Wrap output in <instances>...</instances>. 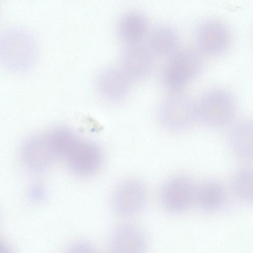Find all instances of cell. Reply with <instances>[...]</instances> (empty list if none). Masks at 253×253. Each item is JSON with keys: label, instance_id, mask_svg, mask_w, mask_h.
<instances>
[{"label": "cell", "instance_id": "5b68a950", "mask_svg": "<svg viewBox=\"0 0 253 253\" xmlns=\"http://www.w3.org/2000/svg\"><path fill=\"white\" fill-rule=\"evenodd\" d=\"M103 159L102 151L97 144L79 139L64 160L73 174L87 177L98 171Z\"/></svg>", "mask_w": 253, "mask_h": 253}, {"label": "cell", "instance_id": "30bf717a", "mask_svg": "<svg viewBox=\"0 0 253 253\" xmlns=\"http://www.w3.org/2000/svg\"><path fill=\"white\" fill-rule=\"evenodd\" d=\"M153 54L149 47L139 43L128 45L122 54V69L130 78H143L153 67Z\"/></svg>", "mask_w": 253, "mask_h": 253}, {"label": "cell", "instance_id": "d6986e66", "mask_svg": "<svg viewBox=\"0 0 253 253\" xmlns=\"http://www.w3.org/2000/svg\"><path fill=\"white\" fill-rule=\"evenodd\" d=\"M66 253H96L94 247L85 241H79L73 244Z\"/></svg>", "mask_w": 253, "mask_h": 253}, {"label": "cell", "instance_id": "9a60e30c", "mask_svg": "<svg viewBox=\"0 0 253 253\" xmlns=\"http://www.w3.org/2000/svg\"><path fill=\"white\" fill-rule=\"evenodd\" d=\"M148 30V22L145 16L137 11H131L121 18L118 32L121 39L128 45L139 43Z\"/></svg>", "mask_w": 253, "mask_h": 253}, {"label": "cell", "instance_id": "8fae6325", "mask_svg": "<svg viewBox=\"0 0 253 253\" xmlns=\"http://www.w3.org/2000/svg\"><path fill=\"white\" fill-rule=\"evenodd\" d=\"M97 87L100 94L111 101L125 98L130 87V77L122 69L108 67L99 74Z\"/></svg>", "mask_w": 253, "mask_h": 253}, {"label": "cell", "instance_id": "ac0fdd59", "mask_svg": "<svg viewBox=\"0 0 253 253\" xmlns=\"http://www.w3.org/2000/svg\"><path fill=\"white\" fill-rule=\"evenodd\" d=\"M232 188L239 198L253 202V169L245 168L238 171L233 178Z\"/></svg>", "mask_w": 253, "mask_h": 253}, {"label": "cell", "instance_id": "7a4b0ae2", "mask_svg": "<svg viewBox=\"0 0 253 253\" xmlns=\"http://www.w3.org/2000/svg\"><path fill=\"white\" fill-rule=\"evenodd\" d=\"M204 59L199 50L192 48L177 51L166 65L162 75V83L167 90L178 92L202 71Z\"/></svg>", "mask_w": 253, "mask_h": 253}, {"label": "cell", "instance_id": "ffe728a7", "mask_svg": "<svg viewBox=\"0 0 253 253\" xmlns=\"http://www.w3.org/2000/svg\"><path fill=\"white\" fill-rule=\"evenodd\" d=\"M29 197L34 202L42 201L46 196V191L43 187L39 185L32 186L29 191Z\"/></svg>", "mask_w": 253, "mask_h": 253}, {"label": "cell", "instance_id": "8992f818", "mask_svg": "<svg viewBox=\"0 0 253 253\" xmlns=\"http://www.w3.org/2000/svg\"><path fill=\"white\" fill-rule=\"evenodd\" d=\"M197 187L186 176H173L168 180L162 187L160 194L162 203L170 212L183 211L195 203Z\"/></svg>", "mask_w": 253, "mask_h": 253}, {"label": "cell", "instance_id": "277c9868", "mask_svg": "<svg viewBox=\"0 0 253 253\" xmlns=\"http://www.w3.org/2000/svg\"><path fill=\"white\" fill-rule=\"evenodd\" d=\"M235 110V104L232 95L220 88L207 91L197 103L198 118L212 127H221L229 124L233 118Z\"/></svg>", "mask_w": 253, "mask_h": 253}, {"label": "cell", "instance_id": "6da1fadb", "mask_svg": "<svg viewBox=\"0 0 253 253\" xmlns=\"http://www.w3.org/2000/svg\"><path fill=\"white\" fill-rule=\"evenodd\" d=\"M37 53L34 39L24 29L11 28L0 36V61L10 71L22 73L29 71L35 63Z\"/></svg>", "mask_w": 253, "mask_h": 253}, {"label": "cell", "instance_id": "ba28073f", "mask_svg": "<svg viewBox=\"0 0 253 253\" xmlns=\"http://www.w3.org/2000/svg\"><path fill=\"white\" fill-rule=\"evenodd\" d=\"M147 191L139 180L129 178L117 186L113 196L115 211L124 216H132L140 212L147 201Z\"/></svg>", "mask_w": 253, "mask_h": 253}, {"label": "cell", "instance_id": "7c38bea8", "mask_svg": "<svg viewBox=\"0 0 253 253\" xmlns=\"http://www.w3.org/2000/svg\"><path fill=\"white\" fill-rule=\"evenodd\" d=\"M110 245L112 253H144L146 248L142 234L128 224L120 226L115 230Z\"/></svg>", "mask_w": 253, "mask_h": 253}, {"label": "cell", "instance_id": "2e32d148", "mask_svg": "<svg viewBox=\"0 0 253 253\" xmlns=\"http://www.w3.org/2000/svg\"><path fill=\"white\" fill-rule=\"evenodd\" d=\"M225 200L223 186L215 180H208L197 187L195 203L205 211H213L221 207Z\"/></svg>", "mask_w": 253, "mask_h": 253}, {"label": "cell", "instance_id": "4fadbf2b", "mask_svg": "<svg viewBox=\"0 0 253 253\" xmlns=\"http://www.w3.org/2000/svg\"><path fill=\"white\" fill-rule=\"evenodd\" d=\"M228 141L236 155L253 160V121L245 120L235 124L230 130Z\"/></svg>", "mask_w": 253, "mask_h": 253}, {"label": "cell", "instance_id": "3957f363", "mask_svg": "<svg viewBox=\"0 0 253 253\" xmlns=\"http://www.w3.org/2000/svg\"><path fill=\"white\" fill-rule=\"evenodd\" d=\"M158 116L165 128L174 132L183 131L198 118L197 103L187 94L173 93L161 103Z\"/></svg>", "mask_w": 253, "mask_h": 253}, {"label": "cell", "instance_id": "44dd1931", "mask_svg": "<svg viewBox=\"0 0 253 253\" xmlns=\"http://www.w3.org/2000/svg\"><path fill=\"white\" fill-rule=\"evenodd\" d=\"M0 253H11L10 250L4 244L0 243Z\"/></svg>", "mask_w": 253, "mask_h": 253}, {"label": "cell", "instance_id": "52a82bcc", "mask_svg": "<svg viewBox=\"0 0 253 253\" xmlns=\"http://www.w3.org/2000/svg\"><path fill=\"white\" fill-rule=\"evenodd\" d=\"M20 155L25 167L36 173L46 171L57 160L45 133L26 140L21 145Z\"/></svg>", "mask_w": 253, "mask_h": 253}, {"label": "cell", "instance_id": "e0dca14e", "mask_svg": "<svg viewBox=\"0 0 253 253\" xmlns=\"http://www.w3.org/2000/svg\"><path fill=\"white\" fill-rule=\"evenodd\" d=\"M45 134L57 160H64L79 139L70 129L63 127L53 128Z\"/></svg>", "mask_w": 253, "mask_h": 253}, {"label": "cell", "instance_id": "5bb4252c", "mask_svg": "<svg viewBox=\"0 0 253 253\" xmlns=\"http://www.w3.org/2000/svg\"><path fill=\"white\" fill-rule=\"evenodd\" d=\"M149 42V48L153 54L171 57L178 51L179 35L172 27L161 25L151 32Z\"/></svg>", "mask_w": 253, "mask_h": 253}, {"label": "cell", "instance_id": "9c48e42d", "mask_svg": "<svg viewBox=\"0 0 253 253\" xmlns=\"http://www.w3.org/2000/svg\"><path fill=\"white\" fill-rule=\"evenodd\" d=\"M195 39L199 50L202 53L218 55L228 48L230 34L228 28L222 22L209 19L198 26Z\"/></svg>", "mask_w": 253, "mask_h": 253}]
</instances>
